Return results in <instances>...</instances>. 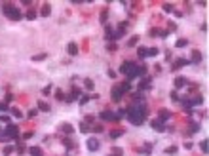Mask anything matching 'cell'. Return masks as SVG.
<instances>
[{
	"instance_id": "52a82bcc",
	"label": "cell",
	"mask_w": 209,
	"mask_h": 156,
	"mask_svg": "<svg viewBox=\"0 0 209 156\" xmlns=\"http://www.w3.org/2000/svg\"><path fill=\"white\" fill-rule=\"evenodd\" d=\"M185 65H190V61L185 59V57H179V59L173 61V65H171V71H179L181 67H185Z\"/></svg>"
},
{
	"instance_id": "9a60e30c",
	"label": "cell",
	"mask_w": 209,
	"mask_h": 156,
	"mask_svg": "<svg viewBox=\"0 0 209 156\" xmlns=\"http://www.w3.org/2000/svg\"><path fill=\"white\" fill-rule=\"evenodd\" d=\"M169 118H171V112H169V111H165V108H162V111H160V116H158V120L165 124V120H169Z\"/></svg>"
},
{
	"instance_id": "7dc6e473",
	"label": "cell",
	"mask_w": 209,
	"mask_h": 156,
	"mask_svg": "<svg viewBox=\"0 0 209 156\" xmlns=\"http://www.w3.org/2000/svg\"><path fill=\"white\" fill-rule=\"evenodd\" d=\"M150 36H160V29H150Z\"/></svg>"
},
{
	"instance_id": "30bf717a",
	"label": "cell",
	"mask_w": 209,
	"mask_h": 156,
	"mask_svg": "<svg viewBox=\"0 0 209 156\" xmlns=\"http://www.w3.org/2000/svg\"><path fill=\"white\" fill-rule=\"evenodd\" d=\"M188 86V80L185 76H177L175 78V90H182V88H186Z\"/></svg>"
},
{
	"instance_id": "7402d4cb",
	"label": "cell",
	"mask_w": 209,
	"mask_h": 156,
	"mask_svg": "<svg viewBox=\"0 0 209 156\" xmlns=\"http://www.w3.org/2000/svg\"><path fill=\"white\" fill-rule=\"evenodd\" d=\"M108 135H110L112 139H118V137H122V135H124V129H112Z\"/></svg>"
},
{
	"instance_id": "277c9868",
	"label": "cell",
	"mask_w": 209,
	"mask_h": 156,
	"mask_svg": "<svg viewBox=\"0 0 209 156\" xmlns=\"http://www.w3.org/2000/svg\"><path fill=\"white\" fill-rule=\"evenodd\" d=\"M4 135H8L10 139H17V137H19V128L15 126V124L10 122V124H8V128L4 129Z\"/></svg>"
},
{
	"instance_id": "6f0895ef",
	"label": "cell",
	"mask_w": 209,
	"mask_h": 156,
	"mask_svg": "<svg viewBox=\"0 0 209 156\" xmlns=\"http://www.w3.org/2000/svg\"><path fill=\"white\" fill-rule=\"evenodd\" d=\"M145 149L146 150H152L154 149V143H145Z\"/></svg>"
},
{
	"instance_id": "d4e9b609",
	"label": "cell",
	"mask_w": 209,
	"mask_h": 156,
	"mask_svg": "<svg viewBox=\"0 0 209 156\" xmlns=\"http://www.w3.org/2000/svg\"><path fill=\"white\" fill-rule=\"evenodd\" d=\"M10 114H12V116H15V118H21V116H23V112H21L17 107H15V108H10Z\"/></svg>"
},
{
	"instance_id": "681fc988",
	"label": "cell",
	"mask_w": 209,
	"mask_h": 156,
	"mask_svg": "<svg viewBox=\"0 0 209 156\" xmlns=\"http://www.w3.org/2000/svg\"><path fill=\"white\" fill-rule=\"evenodd\" d=\"M0 122H4V124H10V116H6V114H2V116H0Z\"/></svg>"
},
{
	"instance_id": "7a4b0ae2",
	"label": "cell",
	"mask_w": 209,
	"mask_h": 156,
	"mask_svg": "<svg viewBox=\"0 0 209 156\" xmlns=\"http://www.w3.org/2000/svg\"><path fill=\"white\" fill-rule=\"evenodd\" d=\"M120 72L125 74V78L131 82L133 78H139V76L146 74V65H137V63H133V61H125V63L120 67Z\"/></svg>"
},
{
	"instance_id": "83f0119b",
	"label": "cell",
	"mask_w": 209,
	"mask_h": 156,
	"mask_svg": "<svg viewBox=\"0 0 209 156\" xmlns=\"http://www.w3.org/2000/svg\"><path fill=\"white\" fill-rule=\"evenodd\" d=\"M107 17H108V13H107V10H101V15H99V21H101L103 25L107 23Z\"/></svg>"
},
{
	"instance_id": "8992f818",
	"label": "cell",
	"mask_w": 209,
	"mask_h": 156,
	"mask_svg": "<svg viewBox=\"0 0 209 156\" xmlns=\"http://www.w3.org/2000/svg\"><path fill=\"white\" fill-rule=\"evenodd\" d=\"M80 90H78V88H74V90H72L70 93H69V95H65V101L67 103H74V101H78V99H80Z\"/></svg>"
},
{
	"instance_id": "e575fe53",
	"label": "cell",
	"mask_w": 209,
	"mask_h": 156,
	"mask_svg": "<svg viewBox=\"0 0 209 156\" xmlns=\"http://www.w3.org/2000/svg\"><path fill=\"white\" fill-rule=\"evenodd\" d=\"M46 57H48V53L42 51V53H38V55H33V61H42V59H46Z\"/></svg>"
},
{
	"instance_id": "db71d44e",
	"label": "cell",
	"mask_w": 209,
	"mask_h": 156,
	"mask_svg": "<svg viewBox=\"0 0 209 156\" xmlns=\"http://www.w3.org/2000/svg\"><path fill=\"white\" fill-rule=\"evenodd\" d=\"M4 99H6V103H12L13 101V95H12V93H6V97H4Z\"/></svg>"
},
{
	"instance_id": "f5cc1de1",
	"label": "cell",
	"mask_w": 209,
	"mask_h": 156,
	"mask_svg": "<svg viewBox=\"0 0 209 156\" xmlns=\"http://www.w3.org/2000/svg\"><path fill=\"white\" fill-rule=\"evenodd\" d=\"M112 154H124V150L120 149V147H114V149H112Z\"/></svg>"
},
{
	"instance_id": "f6af8a7d",
	"label": "cell",
	"mask_w": 209,
	"mask_h": 156,
	"mask_svg": "<svg viewBox=\"0 0 209 156\" xmlns=\"http://www.w3.org/2000/svg\"><path fill=\"white\" fill-rule=\"evenodd\" d=\"M50 91H51V84H48V86L44 88V90H42V95H48Z\"/></svg>"
},
{
	"instance_id": "44dd1931",
	"label": "cell",
	"mask_w": 209,
	"mask_h": 156,
	"mask_svg": "<svg viewBox=\"0 0 209 156\" xmlns=\"http://www.w3.org/2000/svg\"><path fill=\"white\" fill-rule=\"evenodd\" d=\"M200 124H198V122H192L190 124V129H188V133H198V131H200Z\"/></svg>"
},
{
	"instance_id": "2e32d148",
	"label": "cell",
	"mask_w": 209,
	"mask_h": 156,
	"mask_svg": "<svg viewBox=\"0 0 209 156\" xmlns=\"http://www.w3.org/2000/svg\"><path fill=\"white\" fill-rule=\"evenodd\" d=\"M200 61H202V53H200V51H198V50H194V51H192V59H190V63L198 65V63H200Z\"/></svg>"
},
{
	"instance_id": "4fadbf2b",
	"label": "cell",
	"mask_w": 209,
	"mask_h": 156,
	"mask_svg": "<svg viewBox=\"0 0 209 156\" xmlns=\"http://www.w3.org/2000/svg\"><path fill=\"white\" fill-rule=\"evenodd\" d=\"M61 131L65 133V135H70V133H74V128H72V124H69V122H65V124H61Z\"/></svg>"
},
{
	"instance_id": "f546056e",
	"label": "cell",
	"mask_w": 209,
	"mask_h": 156,
	"mask_svg": "<svg viewBox=\"0 0 209 156\" xmlns=\"http://www.w3.org/2000/svg\"><path fill=\"white\" fill-rule=\"evenodd\" d=\"M135 44H139V36H131V38L127 40V46H129V48H133Z\"/></svg>"
},
{
	"instance_id": "6da1fadb",
	"label": "cell",
	"mask_w": 209,
	"mask_h": 156,
	"mask_svg": "<svg viewBox=\"0 0 209 156\" xmlns=\"http://www.w3.org/2000/svg\"><path fill=\"white\" fill-rule=\"evenodd\" d=\"M146 114H148V108H146L145 103H133L131 107L125 108V118L133 124V126H141L145 122Z\"/></svg>"
},
{
	"instance_id": "b9f144b4",
	"label": "cell",
	"mask_w": 209,
	"mask_h": 156,
	"mask_svg": "<svg viewBox=\"0 0 209 156\" xmlns=\"http://www.w3.org/2000/svg\"><path fill=\"white\" fill-rule=\"evenodd\" d=\"M36 114H38V108H30V111L27 112V118H34Z\"/></svg>"
},
{
	"instance_id": "ac0fdd59",
	"label": "cell",
	"mask_w": 209,
	"mask_h": 156,
	"mask_svg": "<svg viewBox=\"0 0 209 156\" xmlns=\"http://www.w3.org/2000/svg\"><path fill=\"white\" fill-rule=\"evenodd\" d=\"M40 13L44 15V17H48V15L51 13V6H50V4H42V10H40Z\"/></svg>"
},
{
	"instance_id": "f907efd6",
	"label": "cell",
	"mask_w": 209,
	"mask_h": 156,
	"mask_svg": "<svg viewBox=\"0 0 209 156\" xmlns=\"http://www.w3.org/2000/svg\"><path fill=\"white\" fill-rule=\"evenodd\" d=\"M93 120H95V118H93L91 114H87V116H86V120H84V122H86V124H93Z\"/></svg>"
},
{
	"instance_id": "ba28073f",
	"label": "cell",
	"mask_w": 209,
	"mask_h": 156,
	"mask_svg": "<svg viewBox=\"0 0 209 156\" xmlns=\"http://www.w3.org/2000/svg\"><path fill=\"white\" fill-rule=\"evenodd\" d=\"M150 128H152V129H156V131H165V124L164 122H160L158 120V118H156V120H150Z\"/></svg>"
},
{
	"instance_id": "c3c4849f",
	"label": "cell",
	"mask_w": 209,
	"mask_h": 156,
	"mask_svg": "<svg viewBox=\"0 0 209 156\" xmlns=\"http://www.w3.org/2000/svg\"><path fill=\"white\" fill-rule=\"evenodd\" d=\"M171 99H173V101H179V93H177V90L171 91Z\"/></svg>"
},
{
	"instance_id": "bcb514c9",
	"label": "cell",
	"mask_w": 209,
	"mask_h": 156,
	"mask_svg": "<svg viewBox=\"0 0 209 156\" xmlns=\"http://www.w3.org/2000/svg\"><path fill=\"white\" fill-rule=\"evenodd\" d=\"M34 135V131H27V133H23V141H27V139H30Z\"/></svg>"
},
{
	"instance_id": "e0dca14e",
	"label": "cell",
	"mask_w": 209,
	"mask_h": 156,
	"mask_svg": "<svg viewBox=\"0 0 209 156\" xmlns=\"http://www.w3.org/2000/svg\"><path fill=\"white\" fill-rule=\"evenodd\" d=\"M63 145H65V147L67 149H69V150H72V149H74L76 147V145H74V141H72V139L70 137H65V139H63V141H61Z\"/></svg>"
},
{
	"instance_id": "9c48e42d",
	"label": "cell",
	"mask_w": 209,
	"mask_h": 156,
	"mask_svg": "<svg viewBox=\"0 0 209 156\" xmlns=\"http://www.w3.org/2000/svg\"><path fill=\"white\" fill-rule=\"evenodd\" d=\"M99 118H101V120H107V122H114L116 120V114H112L110 111H101Z\"/></svg>"
},
{
	"instance_id": "74e56055",
	"label": "cell",
	"mask_w": 209,
	"mask_h": 156,
	"mask_svg": "<svg viewBox=\"0 0 209 156\" xmlns=\"http://www.w3.org/2000/svg\"><path fill=\"white\" fill-rule=\"evenodd\" d=\"M29 152L33 154V156H36V154H42V150H40V147H30Z\"/></svg>"
},
{
	"instance_id": "ee69618b",
	"label": "cell",
	"mask_w": 209,
	"mask_h": 156,
	"mask_svg": "<svg viewBox=\"0 0 209 156\" xmlns=\"http://www.w3.org/2000/svg\"><path fill=\"white\" fill-rule=\"evenodd\" d=\"M169 36V30H164V29H160V38H167Z\"/></svg>"
},
{
	"instance_id": "f35d334b",
	"label": "cell",
	"mask_w": 209,
	"mask_h": 156,
	"mask_svg": "<svg viewBox=\"0 0 209 156\" xmlns=\"http://www.w3.org/2000/svg\"><path fill=\"white\" fill-rule=\"evenodd\" d=\"M162 8H164V12H165V13H171V12H173V4H167V2H165Z\"/></svg>"
},
{
	"instance_id": "603a6c76",
	"label": "cell",
	"mask_w": 209,
	"mask_h": 156,
	"mask_svg": "<svg viewBox=\"0 0 209 156\" xmlns=\"http://www.w3.org/2000/svg\"><path fill=\"white\" fill-rule=\"evenodd\" d=\"M15 150V145H8V147H4V150H2V154L4 156H10Z\"/></svg>"
},
{
	"instance_id": "3957f363",
	"label": "cell",
	"mask_w": 209,
	"mask_h": 156,
	"mask_svg": "<svg viewBox=\"0 0 209 156\" xmlns=\"http://www.w3.org/2000/svg\"><path fill=\"white\" fill-rule=\"evenodd\" d=\"M2 12L6 13V17H10L12 21H19V19L23 17L21 10H19V8H15V6H12V4H4V6H2Z\"/></svg>"
},
{
	"instance_id": "836d02e7",
	"label": "cell",
	"mask_w": 209,
	"mask_h": 156,
	"mask_svg": "<svg viewBox=\"0 0 209 156\" xmlns=\"http://www.w3.org/2000/svg\"><path fill=\"white\" fill-rule=\"evenodd\" d=\"M158 48H150V50H146V57H154V55H158Z\"/></svg>"
},
{
	"instance_id": "9f6ffc18",
	"label": "cell",
	"mask_w": 209,
	"mask_h": 156,
	"mask_svg": "<svg viewBox=\"0 0 209 156\" xmlns=\"http://www.w3.org/2000/svg\"><path fill=\"white\" fill-rule=\"evenodd\" d=\"M0 111H8L10 112V107L6 105V103H0Z\"/></svg>"
},
{
	"instance_id": "d590c367",
	"label": "cell",
	"mask_w": 209,
	"mask_h": 156,
	"mask_svg": "<svg viewBox=\"0 0 209 156\" xmlns=\"http://www.w3.org/2000/svg\"><path fill=\"white\" fill-rule=\"evenodd\" d=\"M84 84H86V88H87V90H93V86H95V82H93L91 78H86V80H84Z\"/></svg>"
},
{
	"instance_id": "1f68e13d",
	"label": "cell",
	"mask_w": 209,
	"mask_h": 156,
	"mask_svg": "<svg viewBox=\"0 0 209 156\" xmlns=\"http://www.w3.org/2000/svg\"><path fill=\"white\" fill-rule=\"evenodd\" d=\"M103 124H93V126H91V131H95V133H101L103 131Z\"/></svg>"
},
{
	"instance_id": "7bdbcfd3",
	"label": "cell",
	"mask_w": 209,
	"mask_h": 156,
	"mask_svg": "<svg viewBox=\"0 0 209 156\" xmlns=\"http://www.w3.org/2000/svg\"><path fill=\"white\" fill-rule=\"evenodd\" d=\"M200 149L203 150V152H207V139H203V141H200Z\"/></svg>"
},
{
	"instance_id": "d6a6232c",
	"label": "cell",
	"mask_w": 209,
	"mask_h": 156,
	"mask_svg": "<svg viewBox=\"0 0 209 156\" xmlns=\"http://www.w3.org/2000/svg\"><path fill=\"white\" fill-rule=\"evenodd\" d=\"M186 44H188V40H186V38H179V40L175 42V46H177V48H185Z\"/></svg>"
},
{
	"instance_id": "ab89813d",
	"label": "cell",
	"mask_w": 209,
	"mask_h": 156,
	"mask_svg": "<svg viewBox=\"0 0 209 156\" xmlns=\"http://www.w3.org/2000/svg\"><path fill=\"white\" fill-rule=\"evenodd\" d=\"M120 118H125V108H120V111H116V120H120Z\"/></svg>"
},
{
	"instance_id": "ffe728a7",
	"label": "cell",
	"mask_w": 209,
	"mask_h": 156,
	"mask_svg": "<svg viewBox=\"0 0 209 156\" xmlns=\"http://www.w3.org/2000/svg\"><path fill=\"white\" fill-rule=\"evenodd\" d=\"M118 88H120V90H122V91L125 93V91H129V90H131V82H129V80H125V82H122V84H120Z\"/></svg>"
},
{
	"instance_id": "7c38bea8",
	"label": "cell",
	"mask_w": 209,
	"mask_h": 156,
	"mask_svg": "<svg viewBox=\"0 0 209 156\" xmlns=\"http://www.w3.org/2000/svg\"><path fill=\"white\" fill-rule=\"evenodd\" d=\"M67 53L69 55H78V44L76 42H69V46H67Z\"/></svg>"
},
{
	"instance_id": "816d5d0a",
	"label": "cell",
	"mask_w": 209,
	"mask_h": 156,
	"mask_svg": "<svg viewBox=\"0 0 209 156\" xmlns=\"http://www.w3.org/2000/svg\"><path fill=\"white\" fill-rule=\"evenodd\" d=\"M17 152H19V154H23V152H25V145H23V143H19V145H17Z\"/></svg>"
},
{
	"instance_id": "4dcf8cb0",
	"label": "cell",
	"mask_w": 209,
	"mask_h": 156,
	"mask_svg": "<svg viewBox=\"0 0 209 156\" xmlns=\"http://www.w3.org/2000/svg\"><path fill=\"white\" fill-rule=\"evenodd\" d=\"M90 129H91L90 124H86V122H82V124H80V131H82V133H87Z\"/></svg>"
},
{
	"instance_id": "5bb4252c",
	"label": "cell",
	"mask_w": 209,
	"mask_h": 156,
	"mask_svg": "<svg viewBox=\"0 0 209 156\" xmlns=\"http://www.w3.org/2000/svg\"><path fill=\"white\" fill-rule=\"evenodd\" d=\"M150 82H152V80H150L148 76H145L143 82L139 84V90H150V88H152V84H150Z\"/></svg>"
},
{
	"instance_id": "484cf974",
	"label": "cell",
	"mask_w": 209,
	"mask_h": 156,
	"mask_svg": "<svg viewBox=\"0 0 209 156\" xmlns=\"http://www.w3.org/2000/svg\"><path fill=\"white\" fill-rule=\"evenodd\" d=\"M131 97H133V99L137 101V103H143V93H141V91H133Z\"/></svg>"
},
{
	"instance_id": "4316f807",
	"label": "cell",
	"mask_w": 209,
	"mask_h": 156,
	"mask_svg": "<svg viewBox=\"0 0 209 156\" xmlns=\"http://www.w3.org/2000/svg\"><path fill=\"white\" fill-rule=\"evenodd\" d=\"M36 15H38V13H36V12H34V10H29V12H27V13H25V17H27V19H29V21H33V19H36Z\"/></svg>"
},
{
	"instance_id": "60d3db41",
	"label": "cell",
	"mask_w": 209,
	"mask_h": 156,
	"mask_svg": "<svg viewBox=\"0 0 209 156\" xmlns=\"http://www.w3.org/2000/svg\"><path fill=\"white\" fill-rule=\"evenodd\" d=\"M137 53H139V57H146V48L139 46V48H137Z\"/></svg>"
},
{
	"instance_id": "d6986e66",
	"label": "cell",
	"mask_w": 209,
	"mask_h": 156,
	"mask_svg": "<svg viewBox=\"0 0 209 156\" xmlns=\"http://www.w3.org/2000/svg\"><path fill=\"white\" fill-rule=\"evenodd\" d=\"M36 108L42 111V112H50V105L46 101H38V107H36Z\"/></svg>"
},
{
	"instance_id": "11a10c76",
	"label": "cell",
	"mask_w": 209,
	"mask_h": 156,
	"mask_svg": "<svg viewBox=\"0 0 209 156\" xmlns=\"http://www.w3.org/2000/svg\"><path fill=\"white\" fill-rule=\"evenodd\" d=\"M165 152H167V154H175V152H177V147H171V149H165Z\"/></svg>"
},
{
	"instance_id": "91938a15",
	"label": "cell",
	"mask_w": 209,
	"mask_h": 156,
	"mask_svg": "<svg viewBox=\"0 0 209 156\" xmlns=\"http://www.w3.org/2000/svg\"><path fill=\"white\" fill-rule=\"evenodd\" d=\"M108 156H124V154H108Z\"/></svg>"
},
{
	"instance_id": "680465c9",
	"label": "cell",
	"mask_w": 209,
	"mask_h": 156,
	"mask_svg": "<svg viewBox=\"0 0 209 156\" xmlns=\"http://www.w3.org/2000/svg\"><path fill=\"white\" fill-rule=\"evenodd\" d=\"M108 50H110V51H116V44H108Z\"/></svg>"
},
{
	"instance_id": "94428289",
	"label": "cell",
	"mask_w": 209,
	"mask_h": 156,
	"mask_svg": "<svg viewBox=\"0 0 209 156\" xmlns=\"http://www.w3.org/2000/svg\"><path fill=\"white\" fill-rule=\"evenodd\" d=\"M0 133H2V128H0Z\"/></svg>"
},
{
	"instance_id": "f1b7e54d",
	"label": "cell",
	"mask_w": 209,
	"mask_h": 156,
	"mask_svg": "<svg viewBox=\"0 0 209 156\" xmlns=\"http://www.w3.org/2000/svg\"><path fill=\"white\" fill-rule=\"evenodd\" d=\"M90 99H91V95H87V93H84V95L80 97V99H78V103H80V105H86V103L90 101Z\"/></svg>"
},
{
	"instance_id": "8fae6325",
	"label": "cell",
	"mask_w": 209,
	"mask_h": 156,
	"mask_svg": "<svg viewBox=\"0 0 209 156\" xmlns=\"http://www.w3.org/2000/svg\"><path fill=\"white\" fill-rule=\"evenodd\" d=\"M122 97H124V91L120 90L118 86H114V88H112V101H116V103H118L120 99H122Z\"/></svg>"
},
{
	"instance_id": "6125c7cd",
	"label": "cell",
	"mask_w": 209,
	"mask_h": 156,
	"mask_svg": "<svg viewBox=\"0 0 209 156\" xmlns=\"http://www.w3.org/2000/svg\"><path fill=\"white\" fill-rule=\"evenodd\" d=\"M36 156H42V154H36Z\"/></svg>"
},
{
	"instance_id": "8d00e7d4",
	"label": "cell",
	"mask_w": 209,
	"mask_h": 156,
	"mask_svg": "<svg viewBox=\"0 0 209 156\" xmlns=\"http://www.w3.org/2000/svg\"><path fill=\"white\" fill-rule=\"evenodd\" d=\"M55 99H59V101H65V91H61V90H55Z\"/></svg>"
},
{
	"instance_id": "cb8c5ba5",
	"label": "cell",
	"mask_w": 209,
	"mask_h": 156,
	"mask_svg": "<svg viewBox=\"0 0 209 156\" xmlns=\"http://www.w3.org/2000/svg\"><path fill=\"white\" fill-rule=\"evenodd\" d=\"M202 103H203V97H200V95H196V97H192V99H190L192 107H194V105H202Z\"/></svg>"
},
{
	"instance_id": "5b68a950",
	"label": "cell",
	"mask_w": 209,
	"mask_h": 156,
	"mask_svg": "<svg viewBox=\"0 0 209 156\" xmlns=\"http://www.w3.org/2000/svg\"><path fill=\"white\" fill-rule=\"evenodd\" d=\"M99 149H101V143H99V139H95V137L87 139V150H90V152H97Z\"/></svg>"
}]
</instances>
